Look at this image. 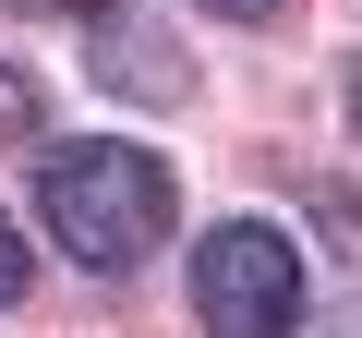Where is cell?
Here are the masks:
<instances>
[{
    "mask_svg": "<svg viewBox=\"0 0 362 338\" xmlns=\"http://www.w3.org/2000/svg\"><path fill=\"white\" fill-rule=\"evenodd\" d=\"M194 314H206V338H290L302 326V242L278 218H218L194 242Z\"/></svg>",
    "mask_w": 362,
    "mask_h": 338,
    "instance_id": "2",
    "label": "cell"
},
{
    "mask_svg": "<svg viewBox=\"0 0 362 338\" xmlns=\"http://www.w3.org/2000/svg\"><path fill=\"white\" fill-rule=\"evenodd\" d=\"M25 133H37V85L0 61V145H25Z\"/></svg>",
    "mask_w": 362,
    "mask_h": 338,
    "instance_id": "4",
    "label": "cell"
},
{
    "mask_svg": "<svg viewBox=\"0 0 362 338\" xmlns=\"http://www.w3.org/2000/svg\"><path fill=\"white\" fill-rule=\"evenodd\" d=\"M194 13H218V25H266L278 0H194Z\"/></svg>",
    "mask_w": 362,
    "mask_h": 338,
    "instance_id": "6",
    "label": "cell"
},
{
    "mask_svg": "<svg viewBox=\"0 0 362 338\" xmlns=\"http://www.w3.org/2000/svg\"><path fill=\"white\" fill-rule=\"evenodd\" d=\"M37 218H49V242L85 278H133L145 254H169L181 182H169V157H145L121 133H85V145H49L37 157Z\"/></svg>",
    "mask_w": 362,
    "mask_h": 338,
    "instance_id": "1",
    "label": "cell"
},
{
    "mask_svg": "<svg viewBox=\"0 0 362 338\" xmlns=\"http://www.w3.org/2000/svg\"><path fill=\"white\" fill-rule=\"evenodd\" d=\"M350 133H362V61H350Z\"/></svg>",
    "mask_w": 362,
    "mask_h": 338,
    "instance_id": "7",
    "label": "cell"
},
{
    "mask_svg": "<svg viewBox=\"0 0 362 338\" xmlns=\"http://www.w3.org/2000/svg\"><path fill=\"white\" fill-rule=\"evenodd\" d=\"M97 37H109V85H121V97H145V109H169V97H181V73H169V49H157L145 25H121V13H97Z\"/></svg>",
    "mask_w": 362,
    "mask_h": 338,
    "instance_id": "3",
    "label": "cell"
},
{
    "mask_svg": "<svg viewBox=\"0 0 362 338\" xmlns=\"http://www.w3.org/2000/svg\"><path fill=\"white\" fill-rule=\"evenodd\" d=\"M25 278H37V254H25V230H13V218H0V314L25 302Z\"/></svg>",
    "mask_w": 362,
    "mask_h": 338,
    "instance_id": "5",
    "label": "cell"
}]
</instances>
